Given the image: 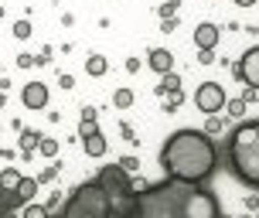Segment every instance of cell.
Returning a JSON list of instances; mask_svg holds the SVG:
<instances>
[{
    "label": "cell",
    "instance_id": "obj_1",
    "mask_svg": "<svg viewBox=\"0 0 259 218\" xmlns=\"http://www.w3.org/2000/svg\"><path fill=\"white\" fill-rule=\"evenodd\" d=\"M160 167L170 181L205 184L219 170V147L205 129H174L160 147Z\"/></svg>",
    "mask_w": 259,
    "mask_h": 218
},
{
    "label": "cell",
    "instance_id": "obj_2",
    "mask_svg": "<svg viewBox=\"0 0 259 218\" xmlns=\"http://www.w3.org/2000/svg\"><path fill=\"white\" fill-rule=\"evenodd\" d=\"M194 184L164 178L160 184H147L143 191L133 198L116 201V215L113 218H188L184 215V198Z\"/></svg>",
    "mask_w": 259,
    "mask_h": 218
},
{
    "label": "cell",
    "instance_id": "obj_3",
    "mask_svg": "<svg viewBox=\"0 0 259 218\" xmlns=\"http://www.w3.org/2000/svg\"><path fill=\"white\" fill-rule=\"evenodd\" d=\"M222 150H225L229 170L246 188L259 191V119H246V123L232 126Z\"/></svg>",
    "mask_w": 259,
    "mask_h": 218
},
{
    "label": "cell",
    "instance_id": "obj_4",
    "mask_svg": "<svg viewBox=\"0 0 259 218\" xmlns=\"http://www.w3.org/2000/svg\"><path fill=\"white\" fill-rule=\"evenodd\" d=\"M113 215H116V201L109 198V191L99 181H85L68 194L62 211L52 218H113Z\"/></svg>",
    "mask_w": 259,
    "mask_h": 218
},
{
    "label": "cell",
    "instance_id": "obj_5",
    "mask_svg": "<svg viewBox=\"0 0 259 218\" xmlns=\"http://www.w3.org/2000/svg\"><path fill=\"white\" fill-rule=\"evenodd\" d=\"M184 215L188 218H222V208H219V198L201 188V184H194L188 198H184Z\"/></svg>",
    "mask_w": 259,
    "mask_h": 218
},
{
    "label": "cell",
    "instance_id": "obj_6",
    "mask_svg": "<svg viewBox=\"0 0 259 218\" xmlns=\"http://www.w3.org/2000/svg\"><path fill=\"white\" fill-rule=\"evenodd\" d=\"M96 181H99L106 191H109V198H113V201H123V198H133V194H137V184L130 181V174H126V170H123L119 164L103 167Z\"/></svg>",
    "mask_w": 259,
    "mask_h": 218
},
{
    "label": "cell",
    "instance_id": "obj_7",
    "mask_svg": "<svg viewBox=\"0 0 259 218\" xmlns=\"http://www.w3.org/2000/svg\"><path fill=\"white\" fill-rule=\"evenodd\" d=\"M194 106H198V113H205V116H219L229 106L225 103V89L219 82H201L198 92H194Z\"/></svg>",
    "mask_w": 259,
    "mask_h": 218
},
{
    "label": "cell",
    "instance_id": "obj_8",
    "mask_svg": "<svg viewBox=\"0 0 259 218\" xmlns=\"http://www.w3.org/2000/svg\"><path fill=\"white\" fill-rule=\"evenodd\" d=\"M78 137H82V150L89 157H106V137L96 123H82L78 126Z\"/></svg>",
    "mask_w": 259,
    "mask_h": 218
},
{
    "label": "cell",
    "instance_id": "obj_9",
    "mask_svg": "<svg viewBox=\"0 0 259 218\" xmlns=\"http://www.w3.org/2000/svg\"><path fill=\"white\" fill-rule=\"evenodd\" d=\"M239 78H242L252 92L259 89V45H252V48L242 55V62H239Z\"/></svg>",
    "mask_w": 259,
    "mask_h": 218
},
{
    "label": "cell",
    "instance_id": "obj_10",
    "mask_svg": "<svg viewBox=\"0 0 259 218\" xmlns=\"http://www.w3.org/2000/svg\"><path fill=\"white\" fill-rule=\"evenodd\" d=\"M219 24H198L194 27V48H198V52H215V45H219Z\"/></svg>",
    "mask_w": 259,
    "mask_h": 218
},
{
    "label": "cell",
    "instance_id": "obj_11",
    "mask_svg": "<svg viewBox=\"0 0 259 218\" xmlns=\"http://www.w3.org/2000/svg\"><path fill=\"white\" fill-rule=\"evenodd\" d=\"M21 99H24L27 109H45V106H48V85H45V82H27L24 92H21Z\"/></svg>",
    "mask_w": 259,
    "mask_h": 218
},
{
    "label": "cell",
    "instance_id": "obj_12",
    "mask_svg": "<svg viewBox=\"0 0 259 218\" xmlns=\"http://www.w3.org/2000/svg\"><path fill=\"white\" fill-rule=\"evenodd\" d=\"M147 65L154 68L157 75H167V72H174V55L167 48H154V52L147 55Z\"/></svg>",
    "mask_w": 259,
    "mask_h": 218
},
{
    "label": "cell",
    "instance_id": "obj_13",
    "mask_svg": "<svg viewBox=\"0 0 259 218\" xmlns=\"http://www.w3.org/2000/svg\"><path fill=\"white\" fill-rule=\"evenodd\" d=\"M17 208H24L21 194H17V191H4V188H0V218H11Z\"/></svg>",
    "mask_w": 259,
    "mask_h": 218
},
{
    "label": "cell",
    "instance_id": "obj_14",
    "mask_svg": "<svg viewBox=\"0 0 259 218\" xmlns=\"http://www.w3.org/2000/svg\"><path fill=\"white\" fill-rule=\"evenodd\" d=\"M38 184H41L38 178H24L21 184H17V194H21V201H24V205H31V201H34V191H38Z\"/></svg>",
    "mask_w": 259,
    "mask_h": 218
},
{
    "label": "cell",
    "instance_id": "obj_15",
    "mask_svg": "<svg viewBox=\"0 0 259 218\" xmlns=\"http://www.w3.org/2000/svg\"><path fill=\"white\" fill-rule=\"evenodd\" d=\"M21 181H24V178H21L14 167H4V170H0V188H4V191H17Z\"/></svg>",
    "mask_w": 259,
    "mask_h": 218
},
{
    "label": "cell",
    "instance_id": "obj_16",
    "mask_svg": "<svg viewBox=\"0 0 259 218\" xmlns=\"http://www.w3.org/2000/svg\"><path fill=\"white\" fill-rule=\"evenodd\" d=\"M106 68H109V62H106L103 55H89L85 58V72L89 75H106Z\"/></svg>",
    "mask_w": 259,
    "mask_h": 218
},
{
    "label": "cell",
    "instance_id": "obj_17",
    "mask_svg": "<svg viewBox=\"0 0 259 218\" xmlns=\"http://www.w3.org/2000/svg\"><path fill=\"white\" fill-rule=\"evenodd\" d=\"M45 133H38V129H21V150H38V143Z\"/></svg>",
    "mask_w": 259,
    "mask_h": 218
},
{
    "label": "cell",
    "instance_id": "obj_18",
    "mask_svg": "<svg viewBox=\"0 0 259 218\" xmlns=\"http://www.w3.org/2000/svg\"><path fill=\"white\" fill-rule=\"evenodd\" d=\"M21 218H52L48 205H38V201H31V205L21 208Z\"/></svg>",
    "mask_w": 259,
    "mask_h": 218
},
{
    "label": "cell",
    "instance_id": "obj_19",
    "mask_svg": "<svg viewBox=\"0 0 259 218\" xmlns=\"http://www.w3.org/2000/svg\"><path fill=\"white\" fill-rule=\"evenodd\" d=\"M178 89H181V78L174 75V72H167V75H164V82L157 85V92H160V96H167V92H178Z\"/></svg>",
    "mask_w": 259,
    "mask_h": 218
},
{
    "label": "cell",
    "instance_id": "obj_20",
    "mask_svg": "<svg viewBox=\"0 0 259 218\" xmlns=\"http://www.w3.org/2000/svg\"><path fill=\"white\" fill-rule=\"evenodd\" d=\"M38 154L55 157V154H58V140H55V137H41V143H38Z\"/></svg>",
    "mask_w": 259,
    "mask_h": 218
},
{
    "label": "cell",
    "instance_id": "obj_21",
    "mask_svg": "<svg viewBox=\"0 0 259 218\" xmlns=\"http://www.w3.org/2000/svg\"><path fill=\"white\" fill-rule=\"evenodd\" d=\"M113 103H116L119 109H130V106H133V92H130V89H116V96H113Z\"/></svg>",
    "mask_w": 259,
    "mask_h": 218
},
{
    "label": "cell",
    "instance_id": "obj_22",
    "mask_svg": "<svg viewBox=\"0 0 259 218\" xmlns=\"http://www.w3.org/2000/svg\"><path fill=\"white\" fill-rule=\"evenodd\" d=\"M178 7H181V0H164V4H160V17H164V21H167V17H174V11H178Z\"/></svg>",
    "mask_w": 259,
    "mask_h": 218
},
{
    "label": "cell",
    "instance_id": "obj_23",
    "mask_svg": "<svg viewBox=\"0 0 259 218\" xmlns=\"http://www.w3.org/2000/svg\"><path fill=\"white\" fill-rule=\"evenodd\" d=\"M14 38H31V21H17L14 24Z\"/></svg>",
    "mask_w": 259,
    "mask_h": 218
},
{
    "label": "cell",
    "instance_id": "obj_24",
    "mask_svg": "<svg viewBox=\"0 0 259 218\" xmlns=\"http://www.w3.org/2000/svg\"><path fill=\"white\" fill-rule=\"evenodd\" d=\"M181 99H184V96H181V89H178V92H170V96H167V106H164V109H167V113H174V109L181 106Z\"/></svg>",
    "mask_w": 259,
    "mask_h": 218
},
{
    "label": "cell",
    "instance_id": "obj_25",
    "mask_svg": "<svg viewBox=\"0 0 259 218\" xmlns=\"http://www.w3.org/2000/svg\"><path fill=\"white\" fill-rule=\"evenodd\" d=\"M229 113H232L235 119H239V116L246 113V99H232V103H229Z\"/></svg>",
    "mask_w": 259,
    "mask_h": 218
},
{
    "label": "cell",
    "instance_id": "obj_26",
    "mask_svg": "<svg viewBox=\"0 0 259 218\" xmlns=\"http://www.w3.org/2000/svg\"><path fill=\"white\" fill-rule=\"evenodd\" d=\"M119 167H123L126 174H133V170L140 167V160H137V157H123V160H119Z\"/></svg>",
    "mask_w": 259,
    "mask_h": 218
},
{
    "label": "cell",
    "instance_id": "obj_27",
    "mask_svg": "<svg viewBox=\"0 0 259 218\" xmlns=\"http://www.w3.org/2000/svg\"><path fill=\"white\" fill-rule=\"evenodd\" d=\"M205 133H222V119H219V116H208V126H205Z\"/></svg>",
    "mask_w": 259,
    "mask_h": 218
},
{
    "label": "cell",
    "instance_id": "obj_28",
    "mask_svg": "<svg viewBox=\"0 0 259 218\" xmlns=\"http://www.w3.org/2000/svg\"><path fill=\"white\" fill-rule=\"evenodd\" d=\"M96 109H92V106H82V123H96Z\"/></svg>",
    "mask_w": 259,
    "mask_h": 218
},
{
    "label": "cell",
    "instance_id": "obj_29",
    "mask_svg": "<svg viewBox=\"0 0 259 218\" xmlns=\"http://www.w3.org/2000/svg\"><path fill=\"white\" fill-rule=\"evenodd\" d=\"M17 65H21V68H31L34 58H31V55H17Z\"/></svg>",
    "mask_w": 259,
    "mask_h": 218
},
{
    "label": "cell",
    "instance_id": "obj_30",
    "mask_svg": "<svg viewBox=\"0 0 259 218\" xmlns=\"http://www.w3.org/2000/svg\"><path fill=\"white\" fill-rule=\"evenodd\" d=\"M174 27H178V17H167V21H164V24H160V31H167V34H170V31H174Z\"/></svg>",
    "mask_w": 259,
    "mask_h": 218
},
{
    "label": "cell",
    "instance_id": "obj_31",
    "mask_svg": "<svg viewBox=\"0 0 259 218\" xmlns=\"http://www.w3.org/2000/svg\"><path fill=\"white\" fill-rule=\"evenodd\" d=\"M126 72H140V58H126Z\"/></svg>",
    "mask_w": 259,
    "mask_h": 218
},
{
    "label": "cell",
    "instance_id": "obj_32",
    "mask_svg": "<svg viewBox=\"0 0 259 218\" xmlns=\"http://www.w3.org/2000/svg\"><path fill=\"white\" fill-rule=\"evenodd\" d=\"M55 174H58V167H48V170H45V174H41V178H38V181H41V184H45V181H52V178H55Z\"/></svg>",
    "mask_w": 259,
    "mask_h": 218
},
{
    "label": "cell",
    "instance_id": "obj_33",
    "mask_svg": "<svg viewBox=\"0 0 259 218\" xmlns=\"http://www.w3.org/2000/svg\"><path fill=\"white\" fill-rule=\"evenodd\" d=\"M198 62H201V65H211V62H215V55H211V52H201V55H198Z\"/></svg>",
    "mask_w": 259,
    "mask_h": 218
},
{
    "label": "cell",
    "instance_id": "obj_34",
    "mask_svg": "<svg viewBox=\"0 0 259 218\" xmlns=\"http://www.w3.org/2000/svg\"><path fill=\"white\" fill-rule=\"evenodd\" d=\"M58 82H62V89H72V85H75V78H72V75H62Z\"/></svg>",
    "mask_w": 259,
    "mask_h": 218
},
{
    "label": "cell",
    "instance_id": "obj_35",
    "mask_svg": "<svg viewBox=\"0 0 259 218\" xmlns=\"http://www.w3.org/2000/svg\"><path fill=\"white\" fill-rule=\"evenodd\" d=\"M239 7H256V0H235Z\"/></svg>",
    "mask_w": 259,
    "mask_h": 218
},
{
    "label": "cell",
    "instance_id": "obj_36",
    "mask_svg": "<svg viewBox=\"0 0 259 218\" xmlns=\"http://www.w3.org/2000/svg\"><path fill=\"white\" fill-rule=\"evenodd\" d=\"M4 106H7V92L0 89V109H4Z\"/></svg>",
    "mask_w": 259,
    "mask_h": 218
},
{
    "label": "cell",
    "instance_id": "obj_37",
    "mask_svg": "<svg viewBox=\"0 0 259 218\" xmlns=\"http://www.w3.org/2000/svg\"><path fill=\"white\" fill-rule=\"evenodd\" d=\"M0 17H4V7H0Z\"/></svg>",
    "mask_w": 259,
    "mask_h": 218
}]
</instances>
